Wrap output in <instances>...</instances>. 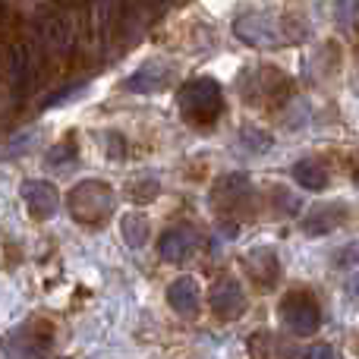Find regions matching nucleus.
I'll return each mask as SVG.
<instances>
[{"label":"nucleus","mask_w":359,"mask_h":359,"mask_svg":"<svg viewBox=\"0 0 359 359\" xmlns=\"http://www.w3.org/2000/svg\"><path fill=\"white\" fill-rule=\"evenodd\" d=\"M287 19L278 10H246L236 16L233 32L240 35V41L252 44V48H274V44L297 41L299 35L287 32L290 25H284Z\"/></svg>","instance_id":"obj_1"},{"label":"nucleus","mask_w":359,"mask_h":359,"mask_svg":"<svg viewBox=\"0 0 359 359\" xmlns=\"http://www.w3.org/2000/svg\"><path fill=\"white\" fill-rule=\"evenodd\" d=\"M177 104H180V114H183L189 123L196 126H208L217 120V114H221V86H217L215 79H208V76H198V79H189L180 86L177 92Z\"/></svg>","instance_id":"obj_2"},{"label":"nucleus","mask_w":359,"mask_h":359,"mask_svg":"<svg viewBox=\"0 0 359 359\" xmlns=\"http://www.w3.org/2000/svg\"><path fill=\"white\" fill-rule=\"evenodd\" d=\"M67 205L73 221L86 224V227H98L114 211V189L107 183H101V180H82V183H76L69 189Z\"/></svg>","instance_id":"obj_3"},{"label":"nucleus","mask_w":359,"mask_h":359,"mask_svg":"<svg viewBox=\"0 0 359 359\" xmlns=\"http://www.w3.org/2000/svg\"><path fill=\"white\" fill-rule=\"evenodd\" d=\"M280 322H284V328L290 334L309 337L322 328V309H318L316 297L309 290H293L280 303Z\"/></svg>","instance_id":"obj_4"},{"label":"nucleus","mask_w":359,"mask_h":359,"mask_svg":"<svg viewBox=\"0 0 359 359\" xmlns=\"http://www.w3.org/2000/svg\"><path fill=\"white\" fill-rule=\"evenodd\" d=\"M35 29H38V38L44 41V48H50V50H69L73 48L76 25H73V19H69L63 10H57V6H44V10L38 13Z\"/></svg>","instance_id":"obj_5"},{"label":"nucleus","mask_w":359,"mask_h":359,"mask_svg":"<svg viewBox=\"0 0 359 359\" xmlns=\"http://www.w3.org/2000/svg\"><path fill=\"white\" fill-rule=\"evenodd\" d=\"M50 344H54V325L38 322V318H32L10 337V350L19 359H41L50 350Z\"/></svg>","instance_id":"obj_6"},{"label":"nucleus","mask_w":359,"mask_h":359,"mask_svg":"<svg viewBox=\"0 0 359 359\" xmlns=\"http://www.w3.org/2000/svg\"><path fill=\"white\" fill-rule=\"evenodd\" d=\"M208 303H211V309H215L217 318L233 322V318H240L243 312H246V293H243L240 280L221 278V280H215V287H211Z\"/></svg>","instance_id":"obj_7"},{"label":"nucleus","mask_w":359,"mask_h":359,"mask_svg":"<svg viewBox=\"0 0 359 359\" xmlns=\"http://www.w3.org/2000/svg\"><path fill=\"white\" fill-rule=\"evenodd\" d=\"M198 230L189 227V224H177V227L164 230L161 240H158V252H161L164 262H186L192 252L198 249Z\"/></svg>","instance_id":"obj_8"},{"label":"nucleus","mask_w":359,"mask_h":359,"mask_svg":"<svg viewBox=\"0 0 359 359\" xmlns=\"http://www.w3.org/2000/svg\"><path fill=\"white\" fill-rule=\"evenodd\" d=\"M170 76H174V63L151 60V63H145V67H139L136 73L126 79L123 88L126 92H136V95H151V92H161L170 82Z\"/></svg>","instance_id":"obj_9"},{"label":"nucleus","mask_w":359,"mask_h":359,"mask_svg":"<svg viewBox=\"0 0 359 359\" xmlns=\"http://www.w3.org/2000/svg\"><path fill=\"white\" fill-rule=\"evenodd\" d=\"M22 198H25L29 215L38 217V221L54 217L57 208H60V196H57V189L50 183H44V180H29V183H22Z\"/></svg>","instance_id":"obj_10"},{"label":"nucleus","mask_w":359,"mask_h":359,"mask_svg":"<svg viewBox=\"0 0 359 359\" xmlns=\"http://www.w3.org/2000/svg\"><path fill=\"white\" fill-rule=\"evenodd\" d=\"M280 86H284V73L268 69V67L255 69V73H246V79L240 82L243 98H246L249 104H265V101H271Z\"/></svg>","instance_id":"obj_11"},{"label":"nucleus","mask_w":359,"mask_h":359,"mask_svg":"<svg viewBox=\"0 0 359 359\" xmlns=\"http://www.w3.org/2000/svg\"><path fill=\"white\" fill-rule=\"evenodd\" d=\"M243 265H246V271L255 278V284L262 287V290H268V287L278 280L280 274V259L274 249H252V252H246V259H243Z\"/></svg>","instance_id":"obj_12"},{"label":"nucleus","mask_w":359,"mask_h":359,"mask_svg":"<svg viewBox=\"0 0 359 359\" xmlns=\"http://www.w3.org/2000/svg\"><path fill=\"white\" fill-rule=\"evenodd\" d=\"M29 76H32V50L29 44L16 41L10 44V50H6V79H10V88L13 92H22L25 86H29Z\"/></svg>","instance_id":"obj_13"},{"label":"nucleus","mask_w":359,"mask_h":359,"mask_svg":"<svg viewBox=\"0 0 359 359\" xmlns=\"http://www.w3.org/2000/svg\"><path fill=\"white\" fill-rule=\"evenodd\" d=\"M344 221H347V208H344L341 202H328V205H318V208L306 217L303 230L306 233H331V230H337Z\"/></svg>","instance_id":"obj_14"},{"label":"nucleus","mask_w":359,"mask_h":359,"mask_svg":"<svg viewBox=\"0 0 359 359\" xmlns=\"http://www.w3.org/2000/svg\"><path fill=\"white\" fill-rule=\"evenodd\" d=\"M168 303L177 316H192L198 309V284L196 278H177L168 287Z\"/></svg>","instance_id":"obj_15"},{"label":"nucleus","mask_w":359,"mask_h":359,"mask_svg":"<svg viewBox=\"0 0 359 359\" xmlns=\"http://www.w3.org/2000/svg\"><path fill=\"white\" fill-rule=\"evenodd\" d=\"M293 180H297L303 189L309 192H322L325 186H328V168H325V161H318V158H303V161L293 164Z\"/></svg>","instance_id":"obj_16"},{"label":"nucleus","mask_w":359,"mask_h":359,"mask_svg":"<svg viewBox=\"0 0 359 359\" xmlns=\"http://www.w3.org/2000/svg\"><path fill=\"white\" fill-rule=\"evenodd\" d=\"M249 196V180L246 174H227L215 186V205H230L233 208L240 198Z\"/></svg>","instance_id":"obj_17"},{"label":"nucleus","mask_w":359,"mask_h":359,"mask_svg":"<svg viewBox=\"0 0 359 359\" xmlns=\"http://www.w3.org/2000/svg\"><path fill=\"white\" fill-rule=\"evenodd\" d=\"M120 233H123L126 246H133V249L145 246V240H149V221H145V215H139V211L126 215L120 221Z\"/></svg>","instance_id":"obj_18"},{"label":"nucleus","mask_w":359,"mask_h":359,"mask_svg":"<svg viewBox=\"0 0 359 359\" xmlns=\"http://www.w3.org/2000/svg\"><path fill=\"white\" fill-rule=\"evenodd\" d=\"M240 145H246V149H252L255 155H262V151L271 149V136L259 133L255 126H243V130H240Z\"/></svg>","instance_id":"obj_19"},{"label":"nucleus","mask_w":359,"mask_h":359,"mask_svg":"<svg viewBox=\"0 0 359 359\" xmlns=\"http://www.w3.org/2000/svg\"><path fill=\"white\" fill-rule=\"evenodd\" d=\"M67 161H76V142H73V139H63V142H57L54 149L48 151V164H50V168H63Z\"/></svg>","instance_id":"obj_20"},{"label":"nucleus","mask_w":359,"mask_h":359,"mask_svg":"<svg viewBox=\"0 0 359 359\" xmlns=\"http://www.w3.org/2000/svg\"><path fill=\"white\" fill-rule=\"evenodd\" d=\"M155 192H158V183L151 177H142L139 180V186H133L130 189V196L136 198V202H151L155 198Z\"/></svg>","instance_id":"obj_21"},{"label":"nucleus","mask_w":359,"mask_h":359,"mask_svg":"<svg viewBox=\"0 0 359 359\" xmlns=\"http://www.w3.org/2000/svg\"><path fill=\"white\" fill-rule=\"evenodd\" d=\"M306 359H337L334 347H328V344H316V347L306 353Z\"/></svg>","instance_id":"obj_22"}]
</instances>
